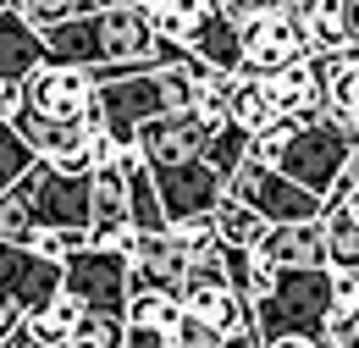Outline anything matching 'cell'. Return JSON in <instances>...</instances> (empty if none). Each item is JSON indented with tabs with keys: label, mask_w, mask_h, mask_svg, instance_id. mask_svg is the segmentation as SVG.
Segmentation results:
<instances>
[{
	"label": "cell",
	"mask_w": 359,
	"mask_h": 348,
	"mask_svg": "<svg viewBox=\"0 0 359 348\" xmlns=\"http://www.w3.org/2000/svg\"><path fill=\"white\" fill-rule=\"evenodd\" d=\"M271 116V100H266V78H243V72H232L226 78V122H238L243 133L266 128Z\"/></svg>",
	"instance_id": "22"
},
{
	"label": "cell",
	"mask_w": 359,
	"mask_h": 348,
	"mask_svg": "<svg viewBox=\"0 0 359 348\" xmlns=\"http://www.w3.org/2000/svg\"><path fill=\"white\" fill-rule=\"evenodd\" d=\"M326 309H332L326 265H315V271H276V282L249 304V332H255V343H271V337H315L320 321H326Z\"/></svg>",
	"instance_id": "2"
},
{
	"label": "cell",
	"mask_w": 359,
	"mask_h": 348,
	"mask_svg": "<svg viewBox=\"0 0 359 348\" xmlns=\"http://www.w3.org/2000/svg\"><path fill=\"white\" fill-rule=\"evenodd\" d=\"M122 227H128V182H122L116 155H111L105 166H89V243L105 249Z\"/></svg>",
	"instance_id": "15"
},
{
	"label": "cell",
	"mask_w": 359,
	"mask_h": 348,
	"mask_svg": "<svg viewBox=\"0 0 359 348\" xmlns=\"http://www.w3.org/2000/svg\"><path fill=\"white\" fill-rule=\"evenodd\" d=\"M138 11H144V22L155 28V39H172L182 50V44L199 34V22L216 11V6H205V0H133Z\"/></svg>",
	"instance_id": "20"
},
{
	"label": "cell",
	"mask_w": 359,
	"mask_h": 348,
	"mask_svg": "<svg viewBox=\"0 0 359 348\" xmlns=\"http://www.w3.org/2000/svg\"><path fill=\"white\" fill-rule=\"evenodd\" d=\"M61 293L78 299L94 315H122L128 304V255L116 249H100V243H83L61 260Z\"/></svg>",
	"instance_id": "5"
},
{
	"label": "cell",
	"mask_w": 359,
	"mask_h": 348,
	"mask_svg": "<svg viewBox=\"0 0 359 348\" xmlns=\"http://www.w3.org/2000/svg\"><path fill=\"white\" fill-rule=\"evenodd\" d=\"M320 83H326V55H299V61L266 72V100L276 116L310 122V116H320Z\"/></svg>",
	"instance_id": "12"
},
{
	"label": "cell",
	"mask_w": 359,
	"mask_h": 348,
	"mask_svg": "<svg viewBox=\"0 0 359 348\" xmlns=\"http://www.w3.org/2000/svg\"><path fill=\"white\" fill-rule=\"evenodd\" d=\"M67 348H89V343H78V337H72V343H67Z\"/></svg>",
	"instance_id": "33"
},
{
	"label": "cell",
	"mask_w": 359,
	"mask_h": 348,
	"mask_svg": "<svg viewBox=\"0 0 359 348\" xmlns=\"http://www.w3.org/2000/svg\"><path fill=\"white\" fill-rule=\"evenodd\" d=\"M166 348H172V343H166Z\"/></svg>",
	"instance_id": "36"
},
{
	"label": "cell",
	"mask_w": 359,
	"mask_h": 348,
	"mask_svg": "<svg viewBox=\"0 0 359 348\" xmlns=\"http://www.w3.org/2000/svg\"><path fill=\"white\" fill-rule=\"evenodd\" d=\"M39 61H45V39L17 17V6L0 11V83H6V88H22V78H28Z\"/></svg>",
	"instance_id": "18"
},
{
	"label": "cell",
	"mask_w": 359,
	"mask_h": 348,
	"mask_svg": "<svg viewBox=\"0 0 359 348\" xmlns=\"http://www.w3.org/2000/svg\"><path fill=\"white\" fill-rule=\"evenodd\" d=\"M172 348H222V337H216L210 326H199L194 315H182L177 332H172Z\"/></svg>",
	"instance_id": "29"
},
{
	"label": "cell",
	"mask_w": 359,
	"mask_h": 348,
	"mask_svg": "<svg viewBox=\"0 0 359 348\" xmlns=\"http://www.w3.org/2000/svg\"><path fill=\"white\" fill-rule=\"evenodd\" d=\"M299 55H310V50H304L293 6H271V11H255V17L238 22V72L243 78H266Z\"/></svg>",
	"instance_id": "7"
},
{
	"label": "cell",
	"mask_w": 359,
	"mask_h": 348,
	"mask_svg": "<svg viewBox=\"0 0 359 348\" xmlns=\"http://www.w3.org/2000/svg\"><path fill=\"white\" fill-rule=\"evenodd\" d=\"M17 188H22L39 227H83L89 232V177H67V172H50L45 161H34L17 177Z\"/></svg>",
	"instance_id": "9"
},
{
	"label": "cell",
	"mask_w": 359,
	"mask_h": 348,
	"mask_svg": "<svg viewBox=\"0 0 359 348\" xmlns=\"http://www.w3.org/2000/svg\"><path fill=\"white\" fill-rule=\"evenodd\" d=\"M226 194L243 199L266 227H276V221H315V210H320V199H315L310 188L287 182L276 166H260V161H249V155L238 161V172L226 177Z\"/></svg>",
	"instance_id": "6"
},
{
	"label": "cell",
	"mask_w": 359,
	"mask_h": 348,
	"mask_svg": "<svg viewBox=\"0 0 359 348\" xmlns=\"http://www.w3.org/2000/svg\"><path fill=\"white\" fill-rule=\"evenodd\" d=\"M11 6H17V0H11Z\"/></svg>",
	"instance_id": "35"
},
{
	"label": "cell",
	"mask_w": 359,
	"mask_h": 348,
	"mask_svg": "<svg viewBox=\"0 0 359 348\" xmlns=\"http://www.w3.org/2000/svg\"><path fill=\"white\" fill-rule=\"evenodd\" d=\"M210 232H216V243H222V249H255V243H260V232H266V221L255 216L243 199L222 194V199L210 205Z\"/></svg>",
	"instance_id": "21"
},
{
	"label": "cell",
	"mask_w": 359,
	"mask_h": 348,
	"mask_svg": "<svg viewBox=\"0 0 359 348\" xmlns=\"http://www.w3.org/2000/svg\"><path fill=\"white\" fill-rule=\"evenodd\" d=\"M310 55H354V0H287Z\"/></svg>",
	"instance_id": "13"
},
{
	"label": "cell",
	"mask_w": 359,
	"mask_h": 348,
	"mask_svg": "<svg viewBox=\"0 0 359 348\" xmlns=\"http://www.w3.org/2000/svg\"><path fill=\"white\" fill-rule=\"evenodd\" d=\"M255 249L271 260V271H315V265H326L315 221H276V227L260 232Z\"/></svg>",
	"instance_id": "16"
},
{
	"label": "cell",
	"mask_w": 359,
	"mask_h": 348,
	"mask_svg": "<svg viewBox=\"0 0 359 348\" xmlns=\"http://www.w3.org/2000/svg\"><path fill=\"white\" fill-rule=\"evenodd\" d=\"M315 232H320L326 271H359V161H354V166H343L337 182L320 194Z\"/></svg>",
	"instance_id": "8"
},
{
	"label": "cell",
	"mask_w": 359,
	"mask_h": 348,
	"mask_svg": "<svg viewBox=\"0 0 359 348\" xmlns=\"http://www.w3.org/2000/svg\"><path fill=\"white\" fill-rule=\"evenodd\" d=\"M326 293L337 309H359V271H326Z\"/></svg>",
	"instance_id": "28"
},
{
	"label": "cell",
	"mask_w": 359,
	"mask_h": 348,
	"mask_svg": "<svg viewBox=\"0 0 359 348\" xmlns=\"http://www.w3.org/2000/svg\"><path fill=\"white\" fill-rule=\"evenodd\" d=\"M249 155V133L238 128V122H216V128H205V144H199V161L210 166V172L222 177H232L238 172V161Z\"/></svg>",
	"instance_id": "23"
},
{
	"label": "cell",
	"mask_w": 359,
	"mask_h": 348,
	"mask_svg": "<svg viewBox=\"0 0 359 348\" xmlns=\"http://www.w3.org/2000/svg\"><path fill=\"white\" fill-rule=\"evenodd\" d=\"M28 166H34V149H28V144L17 138V128L0 116V188H11Z\"/></svg>",
	"instance_id": "26"
},
{
	"label": "cell",
	"mask_w": 359,
	"mask_h": 348,
	"mask_svg": "<svg viewBox=\"0 0 359 348\" xmlns=\"http://www.w3.org/2000/svg\"><path fill=\"white\" fill-rule=\"evenodd\" d=\"M182 50H188L205 72H226V78H232V72H238V22L216 6V11L199 22V34L182 44Z\"/></svg>",
	"instance_id": "19"
},
{
	"label": "cell",
	"mask_w": 359,
	"mask_h": 348,
	"mask_svg": "<svg viewBox=\"0 0 359 348\" xmlns=\"http://www.w3.org/2000/svg\"><path fill=\"white\" fill-rule=\"evenodd\" d=\"M17 105L34 111L39 122H55V128H89L100 122V105H94V78L89 67H72V61H39L22 88H17Z\"/></svg>",
	"instance_id": "3"
},
{
	"label": "cell",
	"mask_w": 359,
	"mask_h": 348,
	"mask_svg": "<svg viewBox=\"0 0 359 348\" xmlns=\"http://www.w3.org/2000/svg\"><path fill=\"white\" fill-rule=\"evenodd\" d=\"M122 332H128L122 315H94V309L78 315V343H89V348H122Z\"/></svg>",
	"instance_id": "27"
},
{
	"label": "cell",
	"mask_w": 359,
	"mask_h": 348,
	"mask_svg": "<svg viewBox=\"0 0 359 348\" xmlns=\"http://www.w3.org/2000/svg\"><path fill=\"white\" fill-rule=\"evenodd\" d=\"M89 11H100V6H133V0H83Z\"/></svg>",
	"instance_id": "32"
},
{
	"label": "cell",
	"mask_w": 359,
	"mask_h": 348,
	"mask_svg": "<svg viewBox=\"0 0 359 348\" xmlns=\"http://www.w3.org/2000/svg\"><path fill=\"white\" fill-rule=\"evenodd\" d=\"M354 161H359L354 138H343L337 128H326L320 116H310V122H293L287 144H282V155H276L271 166L287 177V182L310 188L315 199H320V194L337 182V172H343V166H354Z\"/></svg>",
	"instance_id": "4"
},
{
	"label": "cell",
	"mask_w": 359,
	"mask_h": 348,
	"mask_svg": "<svg viewBox=\"0 0 359 348\" xmlns=\"http://www.w3.org/2000/svg\"><path fill=\"white\" fill-rule=\"evenodd\" d=\"M45 39L50 61H72V67H116V61H144V67H161V61H177L182 50L172 39H155V28L144 22L138 6H100L83 17H67L39 34Z\"/></svg>",
	"instance_id": "1"
},
{
	"label": "cell",
	"mask_w": 359,
	"mask_h": 348,
	"mask_svg": "<svg viewBox=\"0 0 359 348\" xmlns=\"http://www.w3.org/2000/svg\"><path fill=\"white\" fill-rule=\"evenodd\" d=\"M34 232H39V221H34V210H28L22 188H17V182H11V188H0V243L28 249V243H34Z\"/></svg>",
	"instance_id": "24"
},
{
	"label": "cell",
	"mask_w": 359,
	"mask_h": 348,
	"mask_svg": "<svg viewBox=\"0 0 359 348\" xmlns=\"http://www.w3.org/2000/svg\"><path fill=\"white\" fill-rule=\"evenodd\" d=\"M149 182H155V199H161V216L177 221L194 216V210H210L226 194V182L205 161H182V166H149Z\"/></svg>",
	"instance_id": "10"
},
{
	"label": "cell",
	"mask_w": 359,
	"mask_h": 348,
	"mask_svg": "<svg viewBox=\"0 0 359 348\" xmlns=\"http://www.w3.org/2000/svg\"><path fill=\"white\" fill-rule=\"evenodd\" d=\"M260 348H320L315 337H271V343H260Z\"/></svg>",
	"instance_id": "31"
},
{
	"label": "cell",
	"mask_w": 359,
	"mask_h": 348,
	"mask_svg": "<svg viewBox=\"0 0 359 348\" xmlns=\"http://www.w3.org/2000/svg\"><path fill=\"white\" fill-rule=\"evenodd\" d=\"M232 22H243V17H255V11H271V6H287V0H216Z\"/></svg>",
	"instance_id": "30"
},
{
	"label": "cell",
	"mask_w": 359,
	"mask_h": 348,
	"mask_svg": "<svg viewBox=\"0 0 359 348\" xmlns=\"http://www.w3.org/2000/svg\"><path fill=\"white\" fill-rule=\"evenodd\" d=\"M89 6L83 0H17V17L34 28V34H45L55 22H67V17H83Z\"/></svg>",
	"instance_id": "25"
},
{
	"label": "cell",
	"mask_w": 359,
	"mask_h": 348,
	"mask_svg": "<svg viewBox=\"0 0 359 348\" xmlns=\"http://www.w3.org/2000/svg\"><path fill=\"white\" fill-rule=\"evenodd\" d=\"M55 288H61V260H45V255L17 249V243H0V304H11L22 315V309L45 304Z\"/></svg>",
	"instance_id": "11"
},
{
	"label": "cell",
	"mask_w": 359,
	"mask_h": 348,
	"mask_svg": "<svg viewBox=\"0 0 359 348\" xmlns=\"http://www.w3.org/2000/svg\"><path fill=\"white\" fill-rule=\"evenodd\" d=\"M78 315H83V304H78V299H67V293L55 288L45 304L22 309V315H17V326H22L28 348H67L72 337H78Z\"/></svg>",
	"instance_id": "17"
},
{
	"label": "cell",
	"mask_w": 359,
	"mask_h": 348,
	"mask_svg": "<svg viewBox=\"0 0 359 348\" xmlns=\"http://www.w3.org/2000/svg\"><path fill=\"white\" fill-rule=\"evenodd\" d=\"M0 11H11V0H0Z\"/></svg>",
	"instance_id": "34"
},
{
	"label": "cell",
	"mask_w": 359,
	"mask_h": 348,
	"mask_svg": "<svg viewBox=\"0 0 359 348\" xmlns=\"http://www.w3.org/2000/svg\"><path fill=\"white\" fill-rule=\"evenodd\" d=\"M177 309H182V315H194L199 326H210L216 337H238V332H249V304H243L226 282H199V276H182Z\"/></svg>",
	"instance_id": "14"
}]
</instances>
